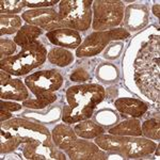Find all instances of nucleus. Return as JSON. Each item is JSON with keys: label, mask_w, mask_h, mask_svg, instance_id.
<instances>
[{"label": "nucleus", "mask_w": 160, "mask_h": 160, "mask_svg": "<svg viewBox=\"0 0 160 160\" xmlns=\"http://www.w3.org/2000/svg\"><path fill=\"white\" fill-rule=\"evenodd\" d=\"M47 51L38 41L26 46L16 56L1 59V69L15 76H22L33 68L41 66L46 61Z\"/></svg>", "instance_id": "4"}, {"label": "nucleus", "mask_w": 160, "mask_h": 160, "mask_svg": "<svg viewBox=\"0 0 160 160\" xmlns=\"http://www.w3.org/2000/svg\"><path fill=\"white\" fill-rule=\"evenodd\" d=\"M53 143L52 140L27 142L24 144L22 153L27 159H65L64 154L57 151Z\"/></svg>", "instance_id": "10"}, {"label": "nucleus", "mask_w": 160, "mask_h": 160, "mask_svg": "<svg viewBox=\"0 0 160 160\" xmlns=\"http://www.w3.org/2000/svg\"><path fill=\"white\" fill-rule=\"evenodd\" d=\"M95 143L104 151L114 152L125 157H140L152 154L156 148L154 142L144 138H132L124 136L100 135L96 137Z\"/></svg>", "instance_id": "3"}, {"label": "nucleus", "mask_w": 160, "mask_h": 160, "mask_svg": "<svg viewBox=\"0 0 160 160\" xmlns=\"http://www.w3.org/2000/svg\"><path fill=\"white\" fill-rule=\"evenodd\" d=\"M141 130L142 135H144L146 138L158 141L160 139V125L158 118L146 120L142 125Z\"/></svg>", "instance_id": "24"}, {"label": "nucleus", "mask_w": 160, "mask_h": 160, "mask_svg": "<svg viewBox=\"0 0 160 160\" xmlns=\"http://www.w3.org/2000/svg\"><path fill=\"white\" fill-rule=\"evenodd\" d=\"M93 2L88 0H64L60 2L57 29L68 28L76 31L89 29L92 20L91 6Z\"/></svg>", "instance_id": "5"}, {"label": "nucleus", "mask_w": 160, "mask_h": 160, "mask_svg": "<svg viewBox=\"0 0 160 160\" xmlns=\"http://www.w3.org/2000/svg\"><path fill=\"white\" fill-rule=\"evenodd\" d=\"M93 110H94V108L91 107L72 108L68 105H66L63 107V111H62V120H63L64 123L68 124L89 120L93 114Z\"/></svg>", "instance_id": "17"}, {"label": "nucleus", "mask_w": 160, "mask_h": 160, "mask_svg": "<svg viewBox=\"0 0 160 160\" xmlns=\"http://www.w3.org/2000/svg\"><path fill=\"white\" fill-rule=\"evenodd\" d=\"M0 46H1V51H0V55L1 58L3 59V57L13 55L16 50V43L13 42L11 40H6V38H2L1 42H0Z\"/></svg>", "instance_id": "27"}, {"label": "nucleus", "mask_w": 160, "mask_h": 160, "mask_svg": "<svg viewBox=\"0 0 160 160\" xmlns=\"http://www.w3.org/2000/svg\"><path fill=\"white\" fill-rule=\"evenodd\" d=\"M160 38L152 35L142 45L135 61V82L149 99L159 104L160 92Z\"/></svg>", "instance_id": "1"}, {"label": "nucleus", "mask_w": 160, "mask_h": 160, "mask_svg": "<svg viewBox=\"0 0 160 160\" xmlns=\"http://www.w3.org/2000/svg\"><path fill=\"white\" fill-rule=\"evenodd\" d=\"M41 33H42V29L37 26L25 25L17 32L16 37L14 38V42L16 43V45L24 48L26 46L34 43L37 38L41 35Z\"/></svg>", "instance_id": "18"}, {"label": "nucleus", "mask_w": 160, "mask_h": 160, "mask_svg": "<svg viewBox=\"0 0 160 160\" xmlns=\"http://www.w3.org/2000/svg\"><path fill=\"white\" fill-rule=\"evenodd\" d=\"M91 79V76L88 73L86 69L83 68H78L71 75V80L72 81H76V82H83L87 80Z\"/></svg>", "instance_id": "28"}, {"label": "nucleus", "mask_w": 160, "mask_h": 160, "mask_svg": "<svg viewBox=\"0 0 160 160\" xmlns=\"http://www.w3.org/2000/svg\"><path fill=\"white\" fill-rule=\"evenodd\" d=\"M106 97L105 89L99 84H82L71 87L66 92V99L72 108H95Z\"/></svg>", "instance_id": "7"}, {"label": "nucleus", "mask_w": 160, "mask_h": 160, "mask_svg": "<svg viewBox=\"0 0 160 160\" xmlns=\"http://www.w3.org/2000/svg\"><path fill=\"white\" fill-rule=\"evenodd\" d=\"M22 108V106L18 104H14V102H4L3 99L0 102V120L1 122L8 120L12 117L13 111H17Z\"/></svg>", "instance_id": "26"}, {"label": "nucleus", "mask_w": 160, "mask_h": 160, "mask_svg": "<svg viewBox=\"0 0 160 160\" xmlns=\"http://www.w3.org/2000/svg\"><path fill=\"white\" fill-rule=\"evenodd\" d=\"M46 38L50 41L53 45L61 46L62 48H76L81 43V35L78 31L68 28H60V29L51 30L47 32Z\"/></svg>", "instance_id": "14"}, {"label": "nucleus", "mask_w": 160, "mask_h": 160, "mask_svg": "<svg viewBox=\"0 0 160 160\" xmlns=\"http://www.w3.org/2000/svg\"><path fill=\"white\" fill-rule=\"evenodd\" d=\"M77 135L65 124H59L52 130V141L59 148L68 149L76 142Z\"/></svg>", "instance_id": "16"}, {"label": "nucleus", "mask_w": 160, "mask_h": 160, "mask_svg": "<svg viewBox=\"0 0 160 160\" xmlns=\"http://www.w3.org/2000/svg\"><path fill=\"white\" fill-rule=\"evenodd\" d=\"M124 3L118 0H98L93 2V29H112L121 24L124 16Z\"/></svg>", "instance_id": "6"}, {"label": "nucleus", "mask_w": 160, "mask_h": 160, "mask_svg": "<svg viewBox=\"0 0 160 160\" xmlns=\"http://www.w3.org/2000/svg\"><path fill=\"white\" fill-rule=\"evenodd\" d=\"M57 95L53 94L52 92L44 93L42 95H38L37 98L24 100L22 106L27 108H31V109H43V108L47 107L48 105L52 104L53 102L57 100Z\"/></svg>", "instance_id": "23"}, {"label": "nucleus", "mask_w": 160, "mask_h": 160, "mask_svg": "<svg viewBox=\"0 0 160 160\" xmlns=\"http://www.w3.org/2000/svg\"><path fill=\"white\" fill-rule=\"evenodd\" d=\"M1 153H8L17 148L20 144L30 141L47 142L51 140L50 133L46 127L41 124L31 123L22 118H14L2 123L1 131Z\"/></svg>", "instance_id": "2"}, {"label": "nucleus", "mask_w": 160, "mask_h": 160, "mask_svg": "<svg viewBox=\"0 0 160 160\" xmlns=\"http://www.w3.org/2000/svg\"><path fill=\"white\" fill-rule=\"evenodd\" d=\"M26 7L25 1L20 0H14V1H7V0H1L0 1V10L2 14H10L13 15L15 13H18L22 10V8Z\"/></svg>", "instance_id": "25"}, {"label": "nucleus", "mask_w": 160, "mask_h": 160, "mask_svg": "<svg viewBox=\"0 0 160 160\" xmlns=\"http://www.w3.org/2000/svg\"><path fill=\"white\" fill-rule=\"evenodd\" d=\"M129 38V32L125 29H111L107 31H97L86 38L83 43L77 48L78 57H92L98 55L111 41L123 40Z\"/></svg>", "instance_id": "8"}, {"label": "nucleus", "mask_w": 160, "mask_h": 160, "mask_svg": "<svg viewBox=\"0 0 160 160\" xmlns=\"http://www.w3.org/2000/svg\"><path fill=\"white\" fill-rule=\"evenodd\" d=\"M25 82L30 91L35 96H38L44 93L53 92L60 89L63 83V77L56 69L41 71L29 75Z\"/></svg>", "instance_id": "9"}, {"label": "nucleus", "mask_w": 160, "mask_h": 160, "mask_svg": "<svg viewBox=\"0 0 160 160\" xmlns=\"http://www.w3.org/2000/svg\"><path fill=\"white\" fill-rule=\"evenodd\" d=\"M22 19L28 25L37 26L43 29H57L58 14L53 9H37L29 10L22 13Z\"/></svg>", "instance_id": "11"}, {"label": "nucleus", "mask_w": 160, "mask_h": 160, "mask_svg": "<svg viewBox=\"0 0 160 160\" xmlns=\"http://www.w3.org/2000/svg\"><path fill=\"white\" fill-rule=\"evenodd\" d=\"M48 59H49L50 63L58 65L60 68L68 66L72 62L74 61V57L72 52L68 50L64 49V48H53L48 53Z\"/></svg>", "instance_id": "22"}, {"label": "nucleus", "mask_w": 160, "mask_h": 160, "mask_svg": "<svg viewBox=\"0 0 160 160\" xmlns=\"http://www.w3.org/2000/svg\"><path fill=\"white\" fill-rule=\"evenodd\" d=\"M109 132L115 136H131V137H140L142 135L140 122L136 118L123 121L118 125L110 128Z\"/></svg>", "instance_id": "19"}, {"label": "nucleus", "mask_w": 160, "mask_h": 160, "mask_svg": "<svg viewBox=\"0 0 160 160\" xmlns=\"http://www.w3.org/2000/svg\"><path fill=\"white\" fill-rule=\"evenodd\" d=\"M114 105L121 113L130 118H141L148 111V105L136 98H118Z\"/></svg>", "instance_id": "15"}, {"label": "nucleus", "mask_w": 160, "mask_h": 160, "mask_svg": "<svg viewBox=\"0 0 160 160\" xmlns=\"http://www.w3.org/2000/svg\"><path fill=\"white\" fill-rule=\"evenodd\" d=\"M71 159L89 160V159H106L107 155L98 148V145L86 140H76V142L66 149Z\"/></svg>", "instance_id": "13"}, {"label": "nucleus", "mask_w": 160, "mask_h": 160, "mask_svg": "<svg viewBox=\"0 0 160 160\" xmlns=\"http://www.w3.org/2000/svg\"><path fill=\"white\" fill-rule=\"evenodd\" d=\"M22 27V19L17 15L1 14L0 16V33L3 34H12L17 31L18 32Z\"/></svg>", "instance_id": "21"}, {"label": "nucleus", "mask_w": 160, "mask_h": 160, "mask_svg": "<svg viewBox=\"0 0 160 160\" xmlns=\"http://www.w3.org/2000/svg\"><path fill=\"white\" fill-rule=\"evenodd\" d=\"M74 131L77 136L83 139H94L96 137L105 132L104 127H102L98 124L94 123L93 121L84 120L80 124H77L74 128Z\"/></svg>", "instance_id": "20"}, {"label": "nucleus", "mask_w": 160, "mask_h": 160, "mask_svg": "<svg viewBox=\"0 0 160 160\" xmlns=\"http://www.w3.org/2000/svg\"><path fill=\"white\" fill-rule=\"evenodd\" d=\"M1 99L26 100L28 98V90L18 79H12L7 72L1 69Z\"/></svg>", "instance_id": "12"}, {"label": "nucleus", "mask_w": 160, "mask_h": 160, "mask_svg": "<svg viewBox=\"0 0 160 160\" xmlns=\"http://www.w3.org/2000/svg\"><path fill=\"white\" fill-rule=\"evenodd\" d=\"M154 14L156 15L157 17H159V4L154 6Z\"/></svg>", "instance_id": "30"}, {"label": "nucleus", "mask_w": 160, "mask_h": 160, "mask_svg": "<svg viewBox=\"0 0 160 160\" xmlns=\"http://www.w3.org/2000/svg\"><path fill=\"white\" fill-rule=\"evenodd\" d=\"M26 6L30 7V8H41V7H49V6H53V4L58 3L57 0H50V1H25Z\"/></svg>", "instance_id": "29"}]
</instances>
